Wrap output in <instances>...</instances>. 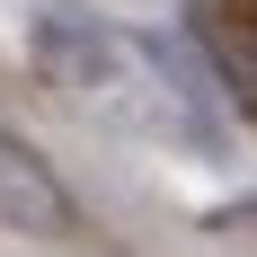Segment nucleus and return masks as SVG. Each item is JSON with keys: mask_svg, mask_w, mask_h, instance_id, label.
Instances as JSON below:
<instances>
[{"mask_svg": "<svg viewBox=\"0 0 257 257\" xmlns=\"http://www.w3.org/2000/svg\"><path fill=\"white\" fill-rule=\"evenodd\" d=\"M27 53L80 115L142 133V142H178L195 160L222 151V98L231 89H213L222 71H204L186 53V36H124L80 0H45L27 27Z\"/></svg>", "mask_w": 257, "mask_h": 257, "instance_id": "1", "label": "nucleus"}, {"mask_svg": "<svg viewBox=\"0 0 257 257\" xmlns=\"http://www.w3.org/2000/svg\"><path fill=\"white\" fill-rule=\"evenodd\" d=\"M0 231H18V239H71L80 231L71 186L53 178V160L36 142H18L9 124H0Z\"/></svg>", "mask_w": 257, "mask_h": 257, "instance_id": "2", "label": "nucleus"}]
</instances>
